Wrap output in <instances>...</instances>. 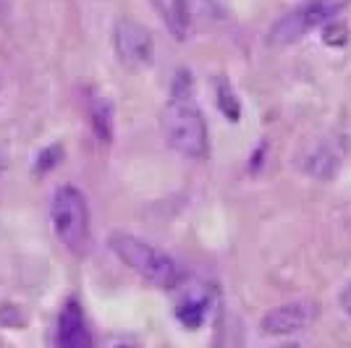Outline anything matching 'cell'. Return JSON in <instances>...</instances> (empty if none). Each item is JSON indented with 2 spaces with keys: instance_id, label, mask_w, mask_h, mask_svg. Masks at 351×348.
Masks as SVG:
<instances>
[{
  "instance_id": "6da1fadb",
  "label": "cell",
  "mask_w": 351,
  "mask_h": 348,
  "mask_svg": "<svg viewBox=\"0 0 351 348\" xmlns=\"http://www.w3.org/2000/svg\"><path fill=\"white\" fill-rule=\"evenodd\" d=\"M173 95L162 108V136L171 149L189 160H205L210 152V134L205 116L189 100V82L186 73L173 79Z\"/></svg>"
},
{
  "instance_id": "7a4b0ae2",
  "label": "cell",
  "mask_w": 351,
  "mask_h": 348,
  "mask_svg": "<svg viewBox=\"0 0 351 348\" xmlns=\"http://www.w3.org/2000/svg\"><path fill=\"white\" fill-rule=\"evenodd\" d=\"M110 249L126 267H132L136 275H142L158 288H176L184 280L178 262L168 251L147 244L145 238H136L132 233H113Z\"/></svg>"
},
{
  "instance_id": "3957f363",
  "label": "cell",
  "mask_w": 351,
  "mask_h": 348,
  "mask_svg": "<svg viewBox=\"0 0 351 348\" xmlns=\"http://www.w3.org/2000/svg\"><path fill=\"white\" fill-rule=\"evenodd\" d=\"M50 220H53V231L63 247L71 254L82 257L87 254L89 244H92V223H89V204L87 197L76 189L73 184L60 186L53 194V204H50Z\"/></svg>"
},
{
  "instance_id": "277c9868",
  "label": "cell",
  "mask_w": 351,
  "mask_h": 348,
  "mask_svg": "<svg viewBox=\"0 0 351 348\" xmlns=\"http://www.w3.org/2000/svg\"><path fill=\"white\" fill-rule=\"evenodd\" d=\"M341 8H343V0H304L302 5L291 8L283 18L273 24L270 45H293L296 40L307 37L309 32L333 21Z\"/></svg>"
},
{
  "instance_id": "5b68a950",
  "label": "cell",
  "mask_w": 351,
  "mask_h": 348,
  "mask_svg": "<svg viewBox=\"0 0 351 348\" xmlns=\"http://www.w3.org/2000/svg\"><path fill=\"white\" fill-rule=\"evenodd\" d=\"M171 29L178 40L205 32L220 21V8L215 0H173L168 11Z\"/></svg>"
},
{
  "instance_id": "8992f818",
  "label": "cell",
  "mask_w": 351,
  "mask_h": 348,
  "mask_svg": "<svg viewBox=\"0 0 351 348\" xmlns=\"http://www.w3.org/2000/svg\"><path fill=\"white\" fill-rule=\"evenodd\" d=\"M113 47H116V55L123 66L129 69H142L152 60V34L147 27H142L139 21L134 18H121L113 29Z\"/></svg>"
},
{
  "instance_id": "52a82bcc",
  "label": "cell",
  "mask_w": 351,
  "mask_h": 348,
  "mask_svg": "<svg viewBox=\"0 0 351 348\" xmlns=\"http://www.w3.org/2000/svg\"><path fill=\"white\" fill-rule=\"evenodd\" d=\"M176 290H178V299H176L173 306L176 319L184 327H189V330L202 327V322L207 317V309L213 304V288L205 286V283H186V280H181L176 286Z\"/></svg>"
},
{
  "instance_id": "ba28073f",
  "label": "cell",
  "mask_w": 351,
  "mask_h": 348,
  "mask_svg": "<svg viewBox=\"0 0 351 348\" xmlns=\"http://www.w3.org/2000/svg\"><path fill=\"white\" fill-rule=\"evenodd\" d=\"M315 314H317V309L312 301H291V304L270 309L260 325L267 335H293L309 327Z\"/></svg>"
},
{
  "instance_id": "9c48e42d",
  "label": "cell",
  "mask_w": 351,
  "mask_h": 348,
  "mask_svg": "<svg viewBox=\"0 0 351 348\" xmlns=\"http://www.w3.org/2000/svg\"><path fill=\"white\" fill-rule=\"evenodd\" d=\"M58 348H92V333H89L84 309L76 299H69L58 314V330H56Z\"/></svg>"
},
{
  "instance_id": "30bf717a",
  "label": "cell",
  "mask_w": 351,
  "mask_h": 348,
  "mask_svg": "<svg viewBox=\"0 0 351 348\" xmlns=\"http://www.w3.org/2000/svg\"><path fill=\"white\" fill-rule=\"evenodd\" d=\"M89 121H92V129L97 134L100 142H110L113 139V105L105 97H92L89 100Z\"/></svg>"
},
{
  "instance_id": "8fae6325",
  "label": "cell",
  "mask_w": 351,
  "mask_h": 348,
  "mask_svg": "<svg viewBox=\"0 0 351 348\" xmlns=\"http://www.w3.org/2000/svg\"><path fill=\"white\" fill-rule=\"evenodd\" d=\"M215 97H218V108L223 110V116L228 121H239L241 118V105H239V97L234 95L231 84L226 79H218L215 82Z\"/></svg>"
},
{
  "instance_id": "7c38bea8",
  "label": "cell",
  "mask_w": 351,
  "mask_h": 348,
  "mask_svg": "<svg viewBox=\"0 0 351 348\" xmlns=\"http://www.w3.org/2000/svg\"><path fill=\"white\" fill-rule=\"evenodd\" d=\"M60 158H63V149H60L58 145H50L43 155L37 158V168H34V171H37V173H47V171H53V168L60 162Z\"/></svg>"
},
{
  "instance_id": "4fadbf2b",
  "label": "cell",
  "mask_w": 351,
  "mask_h": 348,
  "mask_svg": "<svg viewBox=\"0 0 351 348\" xmlns=\"http://www.w3.org/2000/svg\"><path fill=\"white\" fill-rule=\"evenodd\" d=\"M338 301H341V309H343L346 314H351V283L341 290V299H338Z\"/></svg>"
},
{
  "instance_id": "5bb4252c",
  "label": "cell",
  "mask_w": 351,
  "mask_h": 348,
  "mask_svg": "<svg viewBox=\"0 0 351 348\" xmlns=\"http://www.w3.org/2000/svg\"><path fill=\"white\" fill-rule=\"evenodd\" d=\"M8 168V152H5V147H0V173Z\"/></svg>"
},
{
  "instance_id": "9a60e30c",
  "label": "cell",
  "mask_w": 351,
  "mask_h": 348,
  "mask_svg": "<svg viewBox=\"0 0 351 348\" xmlns=\"http://www.w3.org/2000/svg\"><path fill=\"white\" fill-rule=\"evenodd\" d=\"M278 348H309L307 343H283V346H278Z\"/></svg>"
}]
</instances>
